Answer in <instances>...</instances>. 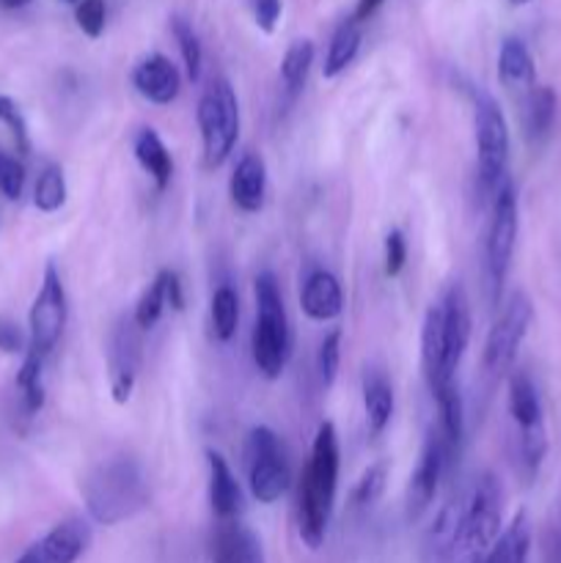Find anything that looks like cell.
Listing matches in <instances>:
<instances>
[{"instance_id": "1", "label": "cell", "mask_w": 561, "mask_h": 563, "mask_svg": "<svg viewBox=\"0 0 561 563\" xmlns=\"http://www.w3.org/2000/svg\"><path fill=\"white\" fill-rule=\"evenodd\" d=\"M339 489V434L330 421L319 423L311 456L297 489V531L308 550H319L333 515Z\"/></svg>"}, {"instance_id": "24", "label": "cell", "mask_w": 561, "mask_h": 563, "mask_svg": "<svg viewBox=\"0 0 561 563\" xmlns=\"http://www.w3.org/2000/svg\"><path fill=\"white\" fill-rule=\"evenodd\" d=\"M556 108H559V99L550 86H534L526 93V102H522V132L531 143L544 141L553 130L556 121Z\"/></svg>"}, {"instance_id": "10", "label": "cell", "mask_w": 561, "mask_h": 563, "mask_svg": "<svg viewBox=\"0 0 561 563\" xmlns=\"http://www.w3.org/2000/svg\"><path fill=\"white\" fill-rule=\"evenodd\" d=\"M143 361V330L132 317H121L108 339V372L110 396L116 405H127L135 390Z\"/></svg>"}, {"instance_id": "30", "label": "cell", "mask_w": 561, "mask_h": 563, "mask_svg": "<svg viewBox=\"0 0 561 563\" xmlns=\"http://www.w3.org/2000/svg\"><path fill=\"white\" fill-rule=\"evenodd\" d=\"M44 357L38 352L28 350L25 361H22L20 374H16V388L22 394V405L28 412H38L44 407V383H42Z\"/></svg>"}, {"instance_id": "21", "label": "cell", "mask_w": 561, "mask_h": 563, "mask_svg": "<svg viewBox=\"0 0 561 563\" xmlns=\"http://www.w3.org/2000/svg\"><path fill=\"white\" fill-rule=\"evenodd\" d=\"M132 152H135L138 165L152 176L154 187H157L160 192L168 190L170 179H174V157H170L163 137H160L152 126H143V130L135 135Z\"/></svg>"}, {"instance_id": "42", "label": "cell", "mask_w": 561, "mask_h": 563, "mask_svg": "<svg viewBox=\"0 0 561 563\" xmlns=\"http://www.w3.org/2000/svg\"><path fill=\"white\" fill-rule=\"evenodd\" d=\"M22 346H25V335H22V330L16 328L14 322H9V319H0V352H6V355H16V352H22Z\"/></svg>"}, {"instance_id": "4", "label": "cell", "mask_w": 561, "mask_h": 563, "mask_svg": "<svg viewBox=\"0 0 561 563\" xmlns=\"http://www.w3.org/2000/svg\"><path fill=\"white\" fill-rule=\"evenodd\" d=\"M473 130H476V185L484 203H493L509 168V126L501 104L490 93H473Z\"/></svg>"}, {"instance_id": "7", "label": "cell", "mask_w": 561, "mask_h": 563, "mask_svg": "<svg viewBox=\"0 0 561 563\" xmlns=\"http://www.w3.org/2000/svg\"><path fill=\"white\" fill-rule=\"evenodd\" d=\"M248 487L258 504H275L286 495L292 484L289 462L284 443L270 427H253L245 440Z\"/></svg>"}, {"instance_id": "29", "label": "cell", "mask_w": 561, "mask_h": 563, "mask_svg": "<svg viewBox=\"0 0 561 563\" xmlns=\"http://www.w3.org/2000/svg\"><path fill=\"white\" fill-rule=\"evenodd\" d=\"M209 317H212V330L218 341H231L237 335V324H240V297L231 286H220L212 295V306H209Z\"/></svg>"}, {"instance_id": "45", "label": "cell", "mask_w": 561, "mask_h": 563, "mask_svg": "<svg viewBox=\"0 0 561 563\" xmlns=\"http://www.w3.org/2000/svg\"><path fill=\"white\" fill-rule=\"evenodd\" d=\"M16 563H42V555H38L36 544H33V548H28L25 553H22L20 559H16Z\"/></svg>"}, {"instance_id": "47", "label": "cell", "mask_w": 561, "mask_h": 563, "mask_svg": "<svg viewBox=\"0 0 561 563\" xmlns=\"http://www.w3.org/2000/svg\"><path fill=\"white\" fill-rule=\"evenodd\" d=\"M512 5H526V3H531V0H509Z\"/></svg>"}, {"instance_id": "37", "label": "cell", "mask_w": 561, "mask_h": 563, "mask_svg": "<svg viewBox=\"0 0 561 563\" xmlns=\"http://www.w3.org/2000/svg\"><path fill=\"white\" fill-rule=\"evenodd\" d=\"M22 187H25V168L16 157L0 152V192H3L9 201H16L22 196Z\"/></svg>"}, {"instance_id": "5", "label": "cell", "mask_w": 561, "mask_h": 563, "mask_svg": "<svg viewBox=\"0 0 561 563\" xmlns=\"http://www.w3.org/2000/svg\"><path fill=\"white\" fill-rule=\"evenodd\" d=\"M198 130L207 168H220L234 152L240 137V102L226 77H215L198 99Z\"/></svg>"}, {"instance_id": "39", "label": "cell", "mask_w": 561, "mask_h": 563, "mask_svg": "<svg viewBox=\"0 0 561 563\" xmlns=\"http://www.w3.org/2000/svg\"><path fill=\"white\" fill-rule=\"evenodd\" d=\"M544 555H548V563H561V487L550 506L548 526H544Z\"/></svg>"}, {"instance_id": "17", "label": "cell", "mask_w": 561, "mask_h": 563, "mask_svg": "<svg viewBox=\"0 0 561 563\" xmlns=\"http://www.w3.org/2000/svg\"><path fill=\"white\" fill-rule=\"evenodd\" d=\"M207 465H209V506H212V515L218 517L220 522H237V517H240L242 511V493L234 473H231L229 462L223 460V454L209 449Z\"/></svg>"}, {"instance_id": "16", "label": "cell", "mask_w": 561, "mask_h": 563, "mask_svg": "<svg viewBox=\"0 0 561 563\" xmlns=\"http://www.w3.org/2000/svg\"><path fill=\"white\" fill-rule=\"evenodd\" d=\"M300 308L314 322H330L339 317L344 308V291H341L339 278L328 269H314L302 284Z\"/></svg>"}, {"instance_id": "36", "label": "cell", "mask_w": 561, "mask_h": 563, "mask_svg": "<svg viewBox=\"0 0 561 563\" xmlns=\"http://www.w3.org/2000/svg\"><path fill=\"white\" fill-rule=\"evenodd\" d=\"M105 20H108V5H105V0H80L75 5V22L88 38L102 36Z\"/></svg>"}, {"instance_id": "34", "label": "cell", "mask_w": 561, "mask_h": 563, "mask_svg": "<svg viewBox=\"0 0 561 563\" xmlns=\"http://www.w3.org/2000/svg\"><path fill=\"white\" fill-rule=\"evenodd\" d=\"M341 341H344V333L339 328L330 330L328 335L322 339L317 352V374H319V385L324 390L333 388L336 377H339V366H341Z\"/></svg>"}, {"instance_id": "15", "label": "cell", "mask_w": 561, "mask_h": 563, "mask_svg": "<svg viewBox=\"0 0 561 563\" xmlns=\"http://www.w3.org/2000/svg\"><path fill=\"white\" fill-rule=\"evenodd\" d=\"M91 526L80 517L58 522L42 542H36L42 563H77L91 548Z\"/></svg>"}, {"instance_id": "3", "label": "cell", "mask_w": 561, "mask_h": 563, "mask_svg": "<svg viewBox=\"0 0 561 563\" xmlns=\"http://www.w3.org/2000/svg\"><path fill=\"white\" fill-rule=\"evenodd\" d=\"M253 297H256V324L251 335L253 363L264 379H278L289 361L292 330L278 278L270 269L258 273L253 280Z\"/></svg>"}, {"instance_id": "31", "label": "cell", "mask_w": 561, "mask_h": 563, "mask_svg": "<svg viewBox=\"0 0 561 563\" xmlns=\"http://www.w3.org/2000/svg\"><path fill=\"white\" fill-rule=\"evenodd\" d=\"M33 203H36L38 212H58L66 203V179L64 170L58 165H47V168L38 174L36 187H33Z\"/></svg>"}, {"instance_id": "41", "label": "cell", "mask_w": 561, "mask_h": 563, "mask_svg": "<svg viewBox=\"0 0 561 563\" xmlns=\"http://www.w3.org/2000/svg\"><path fill=\"white\" fill-rule=\"evenodd\" d=\"M280 0H253V16H256V25L262 27L264 33H273L275 25L280 20Z\"/></svg>"}, {"instance_id": "28", "label": "cell", "mask_w": 561, "mask_h": 563, "mask_svg": "<svg viewBox=\"0 0 561 563\" xmlns=\"http://www.w3.org/2000/svg\"><path fill=\"white\" fill-rule=\"evenodd\" d=\"M358 49H361V27H358L355 20L341 22L339 31H336L333 38H330L328 55H324L322 75L328 77V80L339 77L341 71H344L346 66L355 60Z\"/></svg>"}, {"instance_id": "20", "label": "cell", "mask_w": 561, "mask_h": 563, "mask_svg": "<svg viewBox=\"0 0 561 563\" xmlns=\"http://www.w3.org/2000/svg\"><path fill=\"white\" fill-rule=\"evenodd\" d=\"M435 401H438V438L443 443L446 456L449 462H454V456L460 454L462 438H465V405H462V394L457 388V383L446 385V388L435 390Z\"/></svg>"}, {"instance_id": "43", "label": "cell", "mask_w": 561, "mask_h": 563, "mask_svg": "<svg viewBox=\"0 0 561 563\" xmlns=\"http://www.w3.org/2000/svg\"><path fill=\"white\" fill-rule=\"evenodd\" d=\"M165 280V302H168L174 311H182L185 308V289H182V280L174 269H160Z\"/></svg>"}, {"instance_id": "2", "label": "cell", "mask_w": 561, "mask_h": 563, "mask_svg": "<svg viewBox=\"0 0 561 563\" xmlns=\"http://www.w3.org/2000/svg\"><path fill=\"white\" fill-rule=\"evenodd\" d=\"M88 517L99 526H119L141 515L152 500L148 478L141 462L130 454H116L88 471L82 482Z\"/></svg>"}, {"instance_id": "6", "label": "cell", "mask_w": 561, "mask_h": 563, "mask_svg": "<svg viewBox=\"0 0 561 563\" xmlns=\"http://www.w3.org/2000/svg\"><path fill=\"white\" fill-rule=\"evenodd\" d=\"M490 207H493V214H490L487 240H484V275H487L490 302H493V308H498L506 275H509L512 267V256H515L517 231H520L515 181L506 179Z\"/></svg>"}, {"instance_id": "27", "label": "cell", "mask_w": 561, "mask_h": 563, "mask_svg": "<svg viewBox=\"0 0 561 563\" xmlns=\"http://www.w3.org/2000/svg\"><path fill=\"white\" fill-rule=\"evenodd\" d=\"M314 53H317V47H314L311 38H295L286 47L284 60H280V80H284V91L289 99H295L302 91V86H306V77L314 64Z\"/></svg>"}, {"instance_id": "8", "label": "cell", "mask_w": 561, "mask_h": 563, "mask_svg": "<svg viewBox=\"0 0 561 563\" xmlns=\"http://www.w3.org/2000/svg\"><path fill=\"white\" fill-rule=\"evenodd\" d=\"M531 322V300L522 291H515L498 311V319L493 322L487 341H484L482 366L487 372V377L501 379L512 372V363H515L517 352H520V344L526 341Z\"/></svg>"}, {"instance_id": "40", "label": "cell", "mask_w": 561, "mask_h": 563, "mask_svg": "<svg viewBox=\"0 0 561 563\" xmlns=\"http://www.w3.org/2000/svg\"><path fill=\"white\" fill-rule=\"evenodd\" d=\"M407 262V240L399 229H391L385 236V275L396 278L405 269Z\"/></svg>"}, {"instance_id": "44", "label": "cell", "mask_w": 561, "mask_h": 563, "mask_svg": "<svg viewBox=\"0 0 561 563\" xmlns=\"http://www.w3.org/2000/svg\"><path fill=\"white\" fill-rule=\"evenodd\" d=\"M385 0H358V5H355V16H352V20L355 22H363V20H369V16L374 14V11L380 9V5H383Z\"/></svg>"}, {"instance_id": "38", "label": "cell", "mask_w": 561, "mask_h": 563, "mask_svg": "<svg viewBox=\"0 0 561 563\" xmlns=\"http://www.w3.org/2000/svg\"><path fill=\"white\" fill-rule=\"evenodd\" d=\"M0 121H3L6 126L11 130V135H14V143L16 148H20L22 154L31 148V143H28V126H25V119H22L20 108H16V102L11 97H3L0 93Z\"/></svg>"}, {"instance_id": "13", "label": "cell", "mask_w": 561, "mask_h": 563, "mask_svg": "<svg viewBox=\"0 0 561 563\" xmlns=\"http://www.w3.org/2000/svg\"><path fill=\"white\" fill-rule=\"evenodd\" d=\"M132 86H135V91L146 102L165 108V104H170L179 97L182 75L174 60L160 53H152L132 69Z\"/></svg>"}, {"instance_id": "14", "label": "cell", "mask_w": 561, "mask_h": 563, "mask_svg": "<svg viewBox=\"0 0 561 563\" xmlns=\"http://www.w3.org/2000/svg\"><path fill=\"white\" fill-rule=\"evenodd\" d=\"M229 196L234 201V207L245 214L258 212L264 207V196H267V165H264L262 154H242L229 179Z\"/></svg>"}, {"instance_id": "12", "label": "cell", "mask_w": 561, "mask_h": 563, "mask_svg": "<svg viewBox=\"0 0 561 563\" xmlns=\"http://www.w3.org/2000/svg\"><path fill=\"white\" fill-rule=\"evenodd\" d=\"M446 465H449V456H446L438 432H432L427 438V443H424L416 471H413L410 484H407V517L410 520H418L432 506Z\"/></svg>"}, {"instance_id": "23", "label": "cell", "mask_w": 561, "mask_h": 563, "mask_svg": "<svg viewBox=\"0 0 561 563\" xmlns=\"http://www.w3.org/2000/svg\"><path fill=\"white\" fill-rule=\"evenodd\" d=\"M363 410L372 434H383L394 416V388L380 368H366L363 374Z\"/></svg>"}, {"instance_id": "26", "label": "cell", "mask_w": 561, "mask_h": 563, "mask_svg": "<svg viewBox=\"0 0 561 563\" xmlns=\"http://www.w3.org/2000/svg\"><path fill=\"white\" fill-rule=\"evenodd\" d=\"M509 412L517 423V432H526V429L542 427L544 423L537 385H534V379L526 372L509 374Z\"/></svg>"}, {"instance_id": "35", "label": "cell", "mask_w": 561, "mask_h": 563, "mask_svg": "<svg viewBox=\"0 0 561 563\" xmlns=\"http://www.w3.org/2000/svg\"><path fill=\"white\" fill-rule=\"evenodd\" d=\"M385 484H388V462H374V465H369L366 471H363L352 498H355V504L361 506V509H369V506H374L383 498Z\"/></svg>"}, {"instance_id": "18", "label": "cell", "mask_w": 561, "mask_h": 563, "mask_svg": "<svg viewBox=\"0 0 561 563\" xmlns=\"http://www.w3.org/2000/svg\"><path fill=\"white\" fill-rule=\"evenodd\" d=\"M421 368L427 377L429 390H440L446 385L457 383L446 374V344H443V317H440V306H432L424 317L421 324Z\"/></svg>"}, {"instance_id": "22", "label": "cell", "mask_w": 561, "mask_h": 563, "mask_svg": "<svg viewBox=\"0 0 561 563\" xmlns=\"http://www.w3.org/2000/svg\"><path fill=\"white\" fill-rule=\"evenodd\" d=\"M498 77L509 91L528 93L534 88V82H537V66H534V58L522 38H504L498 53Z\"/></svg>"}, {"instance_id": "32", "label": "cell", "mask_w": 561, "mask_h": 563, "mask_svg": "<svg viewBox=\"0 0 561 563\" xmlns=\"http://www.w3.org/2000/svg\"><path fill=\"white\" fill-rule=\"evenodd\" d=\"M170 31H174L176 44H179L182 60H185V71L193 82L201 77V64H204V49L201 38H198L196 27L185 20V16H174L170 20Z\"/></svg>"}, {"instance_id": "25", "label": "cell", "mask_w": 561, "mask_h": 563, "mask_svg": "<svg viewBox=\"0 0 561 563\" xmlns=\"http://www.w3.org/2000/svg\"><path fill=\"white\" fill-rule=\"evenodd\" d=\"M528 550H531V526H528V515L520 509L498 533L482 563H526Z\"/></svg>"}, {"instance_id": "33", "label": "cell", "mask_w": 561, "mask_h": 563, "mask_svg": "<svg viewBox=\"0 0 561 563\" xmlns=\"http://www.w3.org/2000/svg\"><path fill=\"white\" fill-rule=\"evenodd\" d=\"M165 306H168V302H165V280H163V273H157V278L146 286V291H143L141 300H138L135 311H132V319H135L138 328L146 333V330H152L154 324L160 322Z\"/></svg>"}, {"instance_id": "46", "label": "cell", "mask_w": 561, "mask_h": 563, "mask_svg": "<svg viewBox=\"0 0 561 563\" xmlns=\"http://www.w3.org/2000/svg\"><path fill=\"white\" fill-rule=\"evenodd\" d=\"M31 3V0H0V5H3V9H22V5H28Z\"/></svg>"}, {"instance_id": "19", "label": "cell", "mask_w": 561, "mask_h": 563, "mask_svg": "<svg viewBox=\"0 0 561 563\" xmlns=\"http://www.w3.org/2000/svg\"><path fill=\"white\" fill-rule=\"evenodd\" d=\"M212 563H264V548L251 528L240 522H220L215 533Z\"/></svg>"}, {"instance_id": "48", "label": "cell", "mask_w": 561, "mask_h": 563, "mask_svg": "<svg viewBox=\"0 0 561 563\" xmlns=\"http://www.w3.org/2000/svg\"><path fill=\"white\" fill-rule=\"evenodd\" d=\"M64 3H75L77 5V3H80V0H64Z\"/></svg>"}, {"instance_id": "11", "label": "cell", "mask_w": 561, "mask_h": 563, "mask_svg": "<svg viewBox=\"0 0 561 563\" xmlns=\"http://www.w3.org/2000/svg\"><path fill=\"white\" fill-rule=\"evenodd\" d=\"M440 317H443L446 374H449L451 379H457V368H460L462 357H465L473 333L471 300H468V291L460 280L451 284L449 291H446L443 302H440Z\"/></svg>"}, {"instance_id": "9", "label": "cell", "mask_w": 561, "mask_h": 563, "mask_svg": "<svg viewBox=\"0 0 561 563\" xmlns=\"http://www.w3.org/2000/svg\"><path fill=\"white\" fill-rule=\"evenodd\" d=\"M66 289L64 280H61L55 264L44 267L42 289H38L36 300H33L31 313H28V324H31V339H28V350L38 352L42 357H47L55 350V344L61 341L66 328Z\"/></svg>"}]
</instances>
